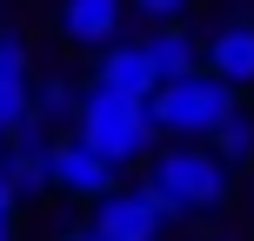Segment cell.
<instances>
[{
    "label": "cell",
    "mask_w": 254,
    "mask_h": 241,
    "mask_svg": "<svg viewBox=\"0 0 254 241\" xmlns=\"http://www.w3.org/2000/svg\"><path fill=\"white\" fill-rule=\"evenodd\" d=\"M140 188L167 208V221H188V215H221L234 194V167L221 161L207 141H174L147 161Z\"/></svg>",
    "instance_id": "1"
},
{
    "label": "cell",
    "mask_w": 254,
    "mask_h": 241,
    "mask_svg": "<svg viewBox=\"0 0 254 241\" xmlns=\"http://www.w3.org/2000/svg\"><path fill=\"white\" fill-rule=\"evenodd\" d=\"M67 134H80L87 148H101L114 167H134V161H154V154H161L154 101H134V94H114V87H94V80H87V101H80V121L67 127Z\"/></svg>",
    "instance_id": "2"
},
{
    "label": "cell",
    "mask_w": 254,
    "mask_h": 241,
    "mask_svg": "<svg viewBox=\"0 0 254 241\" xmlns=\"http://www.w3.org/2000/svg\"><path fill=\"white\" fill-rule=\"evenodd\" d=\"M241 114V87H228L221 74H188V80H167L154 94V127L161 141H214L221 127Z\"/></svg>",
    "instance_id": "3"
},
{
    "label": "cell",
    "mask_w": 254,
    "mask_h": 241,
    "mask_svg": "<svg viewBox=\"0 0 254 241\" xmlns=\"http://www.w3.org/2000/svg\"><path fill=\"white\" fill-rule=\"evenodd\" d=\"M121 188V167L107 161L101 148H87L80 134L54 141V194H74V201H107Z\"/></svg>",
    "instance_id": "4"
},
{
    "label": "cell",
    "mask_w": 254,
    "mask_h": 241,
    "mask_svg": "<svg viewBox=\"0 0 254 241\" xmlns=\"http://www.w3.org/2000/svg\"><path fill=\"white\" fill-rule=\"evenodd\" d=\"M127 7L134 0H54V34L80 54H107L127 27Z\"/></svg>",
    "instance_id": "5"
},
{
    "label": "cell",
    "mask_w": 254,
    "mask_h": 241,
    "mask_svg": "<svg viewBox=\"0 0 254 241\" xmlns=\"http://www.w3.org/2000/svg\"><path fill=\"white\" fill-rule=\"evenodd\" d=\"M94 228L107 241H161L167 235V208L147 188H114L107 201H94Z\"/></svg>",
    "instance_id": "6"
},
{
    "label": "cell",
    "mask_w": 254,
    "mask_h": 241,
    "mask_svg": "<svg viewBox=\"0 0 254 241\" xmlns=\"http://www.w3.org/2000/svg\"><path fill=\"white\" fill-rule=\"evenodd\" d=\"M94 87L134 94V101H154L161 94V67H154L147 40H114L107 54H94Z\"/></svg>",
    "instance_id": "7"
},
{
    "label": "cell",
    "mask_w": 254,
    "mask_h": 241,
    "mask_svg": "<svg viewBox=\"0 0 254 241\" xmlns=\"http://www.w3.org/2000/svg\"><path fill=\"white\" fill-rule=\"evenodd\" d=\"M207 74H221L228 87H254V13H228L207 34Z\"/></svg>",
    "instance_id": "8"
},
{
    "label": "cell",
    "mask_w": 254,
    "mask_h": 241,
    "mask_svg": "<svg viewBox=\"0 0 254 241\" xmlns=\"http://www.w3.org/2000/svg\"><path fill=\"white\" fill-rule=\"evenodd\" d=\"M54 127H40V121H27L20 134L7 141V181L20 194H40V188H54Z\"/></svg>",
    "instance_id": "9"
},
{
    "label": "cell",
    "mask_w": 254,
    "mask_h": 241,
    "mask_svg": "<svg viewBox=\"0 0 254 241\" xmlns=\"http://www.w3.org/2000/svg\"><path fill=\"white\" fill-rule=\"evenodd\" d=\"M147 40V54H154V67H161V87L167 80H188V74H201L207 67V40H194L188 27H154V34H140Z\"/></svg>",
    "instance_id": "10"
},
{
    "label": "cell",
    "mask_w": 254,
    "mask_h": 241,
    "mask_svg": "<svg viewBox=\"0 0 254 241\" xmlns=\"http://www.w3.org/2000/svg\"><path fill=\"white\" fill-rule=\"evenodd\" d=\"M80 101H87V94L74 87V74H40V80H34V121L54 127V134L80 121Z\"/></svg>",
    "instance_id": "11"
},
{
    "label": "cell",
    "mask_w": 254,
    "mask_h": 241,
    "mask_svg": "<svg viewBox=\"0 0 254 241\" xmlns=\"http://www.w3.org/2000/svg\"><path fill=\"white\" fill-rule=\"evenodd\" d=\"M0 80H20V87H34V47H27V34L20 27H7L0 20Z\"/></svg>",
    "instance_id": "12"
},
{
    "label": "cell",
    "mask_w": 254,
    "mask_h": 241,
    "mask_svg": "<svg viewBox=\"0 0 254 241\" xmlns=\"http://www.w3.org/2000/svg\"><path fill=\"white\" fill-rule=\"evenodd\" d=\"M207 148H214V154H221L228 167H248V161H254V114L241 107V114H234L228 127H221V134L207 141Z\"/></svg>",
    "instance_id": "13"
},
{
    "label": "cell",
    "mask_w": 254,
    "mask_h": 241,
    "mask_svg": "<svg viewBox=\"0 0 254 241\" xmlns=\"http://www.w3.org/2000/svg\"><path fill=\"white\" fill-rule=\"evenodd\" d=\"M188 7H194V0H134V13H147L154 27H174V20H188Z\"/></svg>",
    "instance_id": "14"
},
{
    "label": "cell",
    "mask_w": 254,
    "mask_h": 241,
    "mask_svg": "<svg viewBox=\"0 0 254 241\" xmlns=\"http://www.w3.org/2000/svg\"><path fill=\"white\" fill-rule=\"evenodd\" d=\"M13 215H20V188L0 174V241H13Z\"/></svg>",
    "instance_id": "15"
},
{
    "label": "cell",
    "mask_w": 254,
    "mask_h": 241,
    "mask_svg": "<svg viewBox=\"0 0 254 241\" xmlns=\"http://www.w3.org/2000/svg\"><path fill=\"white\" fill-rule=\"evenodd\" d=\"M54 241H107V235H101V228H94V221H87V228H61Z\"/></svg>",
    "instance_id": "16"
},
{
    "label": "cell",
    "mask_w": 254,
    "mask_h": 241,
    "mask_svg": "<svg viewBox=\"0 0 254 241\" xmlns=\"http://www.w3.org/2000/svg\"><path fill=\"white\" fill-rule=\"evenodd\" d=\"M201 241H241V235H201Z\"/></svg>",
    "instance_id": "17"
},
{
    "label": "cell",
    "mask_w": 254,
    "mask_h": 241,
    "mask_svg": "<svg viewBox=\"0 0 254 241\" xmlns=\"http://www.w3.org/2000/svg\"><path fill=\"white\" fill-rule=\"evenodd\" d=\"M0 174H7V148H0Z\"/></svg>",
    "instance_id": "18"
},
{
    "label": "cell",
    "mask_w": 254,
    "mask_h": 241,
    "mask_svg": "<svg viewBox=\"0 0 254 241\" xmlns=\"http://www.w3.org/2000/svg\"><path fill=\"white\" fill-rule=\"evenodd\" d=\"M0 148H7V141H0Z\"/></svg>",
    "instance_id": "19"
}]
</instances>
